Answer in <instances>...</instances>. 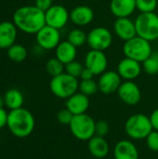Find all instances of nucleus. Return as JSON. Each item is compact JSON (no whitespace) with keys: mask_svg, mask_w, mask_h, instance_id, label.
I'll use <instances>...</instances> for the list:
<instances>
[{"mask_svg":"<svg viewBox=\"0 0 158 159\" xmlns=\"http://www.w3.org/2000/svg\"><path fill=\"white\" fill-rule=\"evenodd\" d=\"M157 12H158V6H157Z\"/></svg>","mask_w":158,"mask_h":159,"instance_id":"39","label":"nucleus"},{"mask_svg":"<svg viewBox=\"0 0 158 159\" xmlns=\"http://www.w3.org/2000/svg\"><path fill=\"white\" fill-rule=\"evenodd\" d=\"M46 71L51 77H54L64 73L65 65L61 61H59L56 57L51 58L46 63Z\"/></svg>","mask_w":158,"mask_h":159,"instance_id":"26","label":"nucleus"},{"mask_svg":"<svg viewBox=\"0 0 158 159\" xmlns=\"http://www.w3.org/2000/svg\"><path fill=\"white\" fill-rule=\"evenodd\" d=\"M116 72L119 74L121 78L126 81H133L141 75L142 65L141 62L126 57L119 61Z\"/></svg>","mask_w":158,"mask_h":159,"instance_id":"14","label":"nucleus"},{"mask_svg":"<svg viewBox=\"0 0 158 159\" xmlns=\"http://www.w3.org/2000/svg\"><path fill=\"white\" fill-rule=\"evenodd\" d=\"M78 90L87 95V96H92L94 94H96L99 90V87H98V83L93 80H81V82H79V88Z\"/></svg>","mask_w":158,"mask_h":159,"instance_id":"28","label":"nucleus"},{"mask_svg":"<svg viewBox=\"0 0 158 159\" xmlns=\"http://www.w3.org/2000/svg\"><path fill=\"white\" fill-rule=\"evenodd\" d=\"M74 115L69 111L67 108L61 109L58 112L57 114V120L60 124L64 125V126H69L70 123L72 122L73 118H74Z\"/></svg>","mask_w":158,"mask_h":159,"instance_id":"31","label":"nucleus"},{"mask_svg":"<svg viewBox=\"0 0 158 159\" xmlns=\"http://www.w3.org/2000/svg\"><path fill=\"white\" fill-rule=\"evenodd\" d=\"M93 76H94V74L89 69L85 67L81 73L80 78H81V80H90V79H93Z\"/></svg>","mask_w":158,"mask_h":159,"instance_id":"37","label":"nucleus"},{"mask_svg":"<svg viewBox=\"0 0 158 159\" xmlns=\"http://www.w3.org/2000/svg\"><path fill=\"white\" fill-rule=\"evenodd\" d=\"M90 105L88 96L81 93L80 91L69 97L65 102V108L71 111L74 116L86 114Z\"/></svg>","mask_w":158,"mask_h":159,"instance_id":"17","label":"nucleus"},{"mask_svg":"<svg viewBox=\"0 0 158 159\" xmlns=\"http://www.w3.org/2000/svg\"><path fill=\"white\" fill-rule=\"evenodd\" d=\"M7 115L8 113L4 108H0V129H3L4 127H7Z\"/></svg>","mask_w":158,"mask_h":159,"instance_id":"36","label":"nucleus"},{"mask_svg":"<svg viewBox=\"0 0 158 159\" xmlns=\"http://www.w3.org/2000/svg\"><path fill=\"white\" fill-rule=\"evenodd\" d=\"M77 56V48L72 45L68 40L61 41L55 48V57L64 65L75 61Z\"/></svg>","mask_w":158,"mask_h":159,"instance_id":"22","label":"nucleus"},{"mask_svg":"<svg viewBox=\"0 0 158 159\" xmlns=\"http://www.w3.org/2000/svg\"><path fill=\"white\" fill-rule=\"evenodd\" d=\"M78 88L79 82L77 78L68 75L67 73H62L52 77L49 82L51 93L55 97L63 100H67L69 97L76 93L78 91Z\"/></svg>","mask_w":158,"mask_h":159,"instance_id":"4","label":"nucleus"},{"mask_svg":"<svg viewBox=\"0 0 158 159\" xmlns=\"http://www.w3.org/2000/svg\"><path fill=\"white\" fill-rule=\"evenodd\" d=\"M144 72L150 75L158 74V52L152 53L151 56L142 62Z\"/></svg>","mask_w":158,"mask_h":159,"instance_id":"27","label":"nucleus"},{"mask_svg":"<svg viewBox=\"0 0 158 159\" xmlns=\"http://www.w3.org/2000/svg\"><path fill=\"white\" fill-rule=\"evenodd\" d=\"M146 146L152 152H158V131L153 130L145 139Z\"/></svg>","mask_w":158,"mask_h":159,"instance_id":"32","label":"nucleus"},{"mask_svg":"<svg viewBox=\"0 0 158 159\" xmlns=\"http://www.w3.org/2000/svg\"><path fill=\"white\" fill-rule=\"evenodd\" d=\"M91 1H94V0H91Z\"/></svg>","mask_w":158,"mask_h":159,"instance_id":"40","label":"nucleus"},{"mask_svg":"<svg viewBox=\"0 0 158 159\" xmlns=\"http://www.w3.org/2000/svg\"><path fill=\"white\" fill-rule=\"evenodd\" d=\"M36 44L41 47L44 50L55 49L61 41L60 30L53 28L48 25H45L39 32L35 34Z\"/></svg>","mask_w":158,"mask_h":159,"instance_id":"9","label":"nucleus"},{"mask_svg":"<svg viewBox=\"0 0 158 159\" xmlns=\"http://www.w3.org/2000/svg\"><path fill=\"white\" fill-rule=\"evenodd\" d=\"M96 121L87 113L74 116L69 125L72 135L82 142H88L95 136Z\"/></svg>","mask_w":158,"mask_h":159,"instance_id":"5","label":"nucleus"},{"mask_svg":"<svg viewBox=\"0 0 158 159\" xmlns=\"http://www.w3.org/2000/svg\"><path fill=\"white\" fill-rule=\"evenodd\" d=\"M34 6L46 12L49 7L53 6V0H35Z\"/></svg>","mask_w":158,"mask_h":159,"instance_id":"34","label":"nucleus"},{"mask_svg":"<svg viewBox=\"0 0 158 159\" xmlns=\"http://www.w3.org/2000/svg\"><path fill=\"white\" fill-rule=\"evenodd\" d=\"M117 94L119 99L126 104L134 106L142 100V91L139 86L133 81H125L120 85Z\"/></svg>","mask_w":158,"mask_h":159,"instance_id":"12","label":"nucleus"},{"mask_svg":"<svg viewBox=\"0 0 158 159\" xmlns=\"http://www.w3.org/2000/svg\"><path fill=\"white\" fill-rule=\"evenodd\" d=\"M134 21L138 36L149 42L158 39V14L141 13Z\"/></svg>","mask_w":158,"mask_h":159,"instance_id":"6","label":"nucleus"},{"mask_svg":"<svg viewBox=\"0 0 158 159\" xmlns=\"http://www.w3.org/2000/svg\"><path fill=\"white\" fill-rule=\"evenodd\" d=\"M5 106V102H4V97L0 95V108H4Z\"/></svg>","mask_w":158,"mask_h":159,"instance_id":"38","label":"nucleus"},{"mask_svg":"<svg viewBox=\"0 0 158 159\" xmlns=\"http://www.w3.org/2000/svg\"><path fill=\"white\" fill-rule=\"evenodd\" d=\"M157 6V0H136V7L141 13L155 12Z\"/></svg>","mask_w":158,"mask_h":159,"instance_id":"29","label":"nucleus"},{"mask_svg":"<svg viewBox=\"0 0 158 159\" xmlns=\"http://www.w3.org/2000/svg\"><path fill=\"white\" fill-rule=\"evenodd\" d=\"M87 43L90 49L105 51L113 43V35L109 29L105 27L93 28L88 34Z\"/></svg>","mask_w":158,"mask_h":159,"instance_id":"8","label":"nucleus"},{"mask_svg":"<svg viewBox=\"0 0 158 159\" xmlns=\"http://www.w3.org/2000/svg\"><path fill=\"white\" fill-rule=\"evenodd\" d=\"M115 159H139V150L132 140H120L114 147Z\"/></svg>","mask_w":158,"mask_h":159,"instance_id":"16","label":"nucleus"},{"mask_svg":"<svg viewBox=\"0 0 158 159\" xmlns=\"http://www.w3.org/2000/svg\"><path fill=\"white\" fill-rule=\"evenodd\" d=\"M88 149L89 154L95 158L106 157L110 153V145L105 138L95 135L88 142Z\"/></svg>","mask_w":158,"mask_h":159,"instance_id":"21","label":"nucleus"},{"mask_svg":"<svg viewBox=\"0 0 158 159\" xmlns=\"http://www.w3.org/2000/svg\"><path fill=\"white\" fill-rule=\"evenodd\" d=\"M114 31L115 34L125 42L137 36L135 21H133L129 17L116 18L114 23Z\"/></svg>","mask_w":158,"mask_h":159,"instance_id":"15","label":"nucleus"},{"mask_svg":"<svg viewBox=\"0 0 158 159\" xmlns=\"http://www.w3.org/2000/svg\"><path fill=\"white\" fill-rule=\"evenodd\" d=\"M127 136L132 141L145 140L154 130L150 117L144 114H134L130 116L124 127Z\"/></svg>","mask_w":158,"mask_h":159,"instance_id":"3","label":"nucleus"},{"mask_svg":"<svg viewBox=\"0 0 158 159\" xmlns=\"http://www.w3.org/2000/svg\"><path fill=\"white\" fill-rule=\"evenodd\" d=\"M94 19V11L86 5H80L70 12V20L77 26H87Z\"/></svg>","mask_w":158,"mask_h":159,"instance_id":"19","label":"nucleus"},{"mask_svg":"<svg viewBox=\"0 0 158 159\" xmlns=\"http://www.w3.org/2000/svg\"><path fill=\"white\" fill-rule=\"evenodd\" d=\"M7 127L15 137L20 139L27 138L34 130L35 119L29 110L20 107L8 112Z\"/></svg>","mask_w":158,"mask_h":159,"instance_id":"2","label":"nucleus"},{"mask_svg":"<svg viewBox=\"0 0 158 159\" xmlns=\"http://www.w3.org/2000/svg\"><path fill=\"white\" fill-rule=\"evenodd\" d=\"M136 7V0H111L110 10L116 18L130 17Z\"/></svg>","mask_w":158,"mask_h":159,"instance_id":"20","label":"nucleus"},{"mask_svg":"<svg viewBox=\"0 0 158 159\" xmlns=\"http://www.w3.org/2000/svg\"><path fill=\"white\" fill-rule=\"evenodd\" d=\"M108 66L107 56L104 51L90 49L85 57V67L89 69L94 75L103 74Z\"/></svg>","mask_w":158,"mask_h":159,"instance_id":"11","label":"nucleus"},{"mask_svg":"<svg viewBox=\"0 0 158 159\" xmlns=\"http://www.w3.org/2000/svg\"><path fill=\"white\" fill-rule=\"evenodd\" d=\"M121 76L115 71H105L100 75L98 81L99 91L102 94L110 95L112 93L117 92L120 85L122 84Z\"/></svg>","mask_w":158,"mask_h":159,"instance_id":"13","label":"nucleus"},{"mask_svg":"<svg viewBox=\"0 0 158 159\" xmlns=\"http://www.w3.org/2000/svg\"><path fill=\"white\" fill-rule=\"evenodd\" d=\"M110 131V125L105 120H99L96 121L95 127V135L105 138Z\"/></svg>","mask_w":158,"mask_h":159,"instance_id":"33","label":"nucleus"},{"mask_svg":"<svg viewBox=\"0 0 158 159\" xmlns=\"http://www.w3.org/2000/svg\"><path fill=\"white\" fill-rule=\"evenodd\" d=\"M123 52L127 58L135 60L142 63L151 56L153 50L149 41L137 35L125 42L123 46Z\"/></svg>","mask_w":158,"mask_h":159,"instance_id":"7","label":"nucleus"},{"mask_svg":"<svg viewBox=\"0 0 158 159\" xmlns=\"http://www.w3.org/2000/svg\"><path fill=\"white\" fill-rule=\"evenodd\" d=\"M18 28L13 23V21H1L0 22V48L7 49L9 47L15 44Z\"/></svg>","mask_w":158,"mask_h":159,"instance_id":"18","label":"nucleus"},{"mask_svg":"<svg viewBox=\"0 0 158 159\" xmlns=\"http://www.w3.org/2000/svg\"><path fill=\"white\" fill-rule=\"evenodd\" d=\"M87 38H88V34H86L85 32H83L81 29L78 28L71 30L67 35V40L75 48H80L85 43H87Z\"/></svg>","mask_w":158,"mask_h":159,"instance_id":"25","label":"nucleus"},{"mask_svg":"<svg viewBox=\"0 0 158 159\" xmlns=\"http://www.w3.org/2000/svg\"><path fill=\"white\" fill-rule=\"evenodd\" d=\"M149 117H150V121H151L153 129L158 131V108L155 109L152 112V114L150 115Z\"/></svg>","mask_w":158,"mask_h":159,"instance_id":"35","label":"nucleus"},{"mask_svg":"<svg viewBox=\"0 0 158 159\" xmlns=\"http://www.w3.org/2000/svg\"><path fill=\"white\" fill-rule=\"evenodd\" d=\"M7 58L14 62H22L28 56L26 48L21 44H14L7 49Z\"/></svg>","mask_w":158,"mask_h":159,"instance_id":"24","label":"nucleus"},{"mask_svg":"<svg viewBox=\"0 0 158 159\" xmlns=\"http://www.w3.org/2000/svg\"><path fill=\"white\" fill-rule=\"evenodd\" d=\"M12 21L20 32L36 34L46 25L45 12L34 6H23L15 10Z\"/></svg>","mask_w":158,"mask_h":159,"instance_id":"1","label":"nucleus"},{"mask_svg":"<svg viewBox=\"0 0 158 159\" xmlns=\"http://www.w3.org/2000/svg\"><path fill=\"white\" fill-rule=\"evenodd\" d=\"M45 17L47 25L61 30L70 20V12L61 5H53L45 12Z\"/></svg>","mask_w":158,"mask_h":159,"instance_id":"10","label":"nucleus"},{"mask_svg":"<svg viewBox=\"0 0 158 159\" xmlns=\"http://www.w3.org/2000/svg\"><path fill=\"white\" fill-rule=\"evenodd\" d=\"M85 66H83L82 63H80L77 61H73L67 64H65V73H67L68 75L78 78L81 75L82 71L84 70Z\"/></svg>","mask_w":158,"mask_h":159,"instance_id":"30","label":"nucleus"},{"mask_svg":"<svg viewBox=\"0 0 158 159\" xmlns=\"http://www.w3.org/2000/svg\"><path fill=\"white\" fill-rule=\"evenodd\" d=\"M4 102H5V106L10 110H15L22 107L23 102H24V97L21 91H20L17 89H9L8 90L6 91L4 94Z\"/></svg>","mask_w":158,"mask_h":159,"instance_id":"23","label":"nucleus"}]
</instances>
